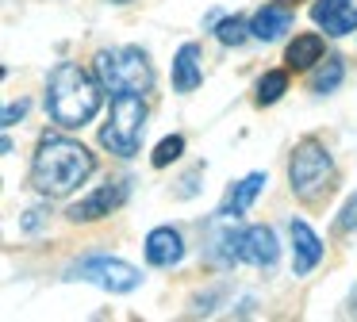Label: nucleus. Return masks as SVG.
<instances>
[{
  "mask_svg": "<svg viewBox=\"0 0 357 322\" xmlns=\"http://www.w3.org/2000/svg\"><path fill=\"white\" fill-rule=\"evenodd\" d=\"M93 169H96V158L77 138L43 135L39 150L31 158V188L47 199H62L70 192H77L93 176Z\"/></svg>",
  "mask_w": 357,
  "mask_h": 322,
  "instance_id": "obj_1",
  "label": "nucleus"
},
{
  "mask_svg": "<svg viewBox=\"0 0 357 322\" xmlns=\"http://www.w3.org/2000/svg\"><path fill=\"white\" fill-rule=\"evenodd\" d=\"M104 104V84L96 81L93 73H85L73 61H62V66L50 73L47 81V115L66 130H77L85 123H93V115L100 112Z\"/></svg>",
  "mask_w": 357,
  "mask_h": 322,
  "instance_id": "obj_2",
  "label": "nucleus"
},
{
  "mask_svg": "<svg viewBox=\"0 0 357 322\" xmlns=\"http://www.w3.org/2000/svg\"><path fill=\"white\" fill-rule=\"evenodd\" d=\"M93 69H96V81L104 84L108 96H119V92H139V96H146L154 89V66H150L142 46L100 50L93 58Z\"/></svg>",
  "mask_w": 357,
  "mask_h": 322,
  "instance_id": "obj_3",
  "label": "nucleus"
},
{
  "mask_svg": "<svg viewBox=\"0 0 357 322\" xmlns=\"http://www.w3.org/2000/svg\"><path fill=\"white\" fill-rule=\"evenodd\" d=\"M288 184L303 204H319L334 192V158L319 138L296 142L292 158H288Z\"/></svg>",
  "mask_w": 357,
  "mask_h": 322,
  "instance_id": "obj_4",
  "label": "nucleus"
},
{
  "mask_svg": "<svg viewBox=\"0 0 357 322\" xmlns=\"http://www.w3.org/2000/svg\"><path fill=\"white\" fill-rule=\"evenodd\" d=\"M142 135H146V96H139V92L112 96L108 123L100 127V146L112 150L116 158H135Z\"/></svg>",
  "mask_w": 357,
  "mask_h": 322,
  "instance_id": "obj_5",
  "label": "nucleus"
},
{
  "mask_svg": "<svg viewBox=\"0 0 357 322\" xmlns=\"http://www.w3.org/2000/svg\"><path fill=\"white\" fill-rule=\"evenodd\" d=\"M66 280H85V284H96V288L112 291V296H127L142 284V273L135 265L119 257H108V253H93V257H81L66 268Z\"/></svg>",
  "mask_w": 357,
  "mask_h": 322,
  "instance_id": "obj_6",
  "label": "nucleus"
},
{
  "mask_svg": "<svg viewBox=\"0 0 357 322\" xmlns=\"http://www.w3.org/2000/svg\"><path fill=\"white\" fill-rule=\"evenodd\" d=\"M242 238H246V227H238L234 215L215 211L204 230V261L211 268H231L234 261H242Z\"/></svg>",
  "mask_w": 357,
  "mask_h": 322,
  "instance_id": "obj_7",
  "label": "nucleus"
},
{
  "mask_svg": "<svg viewBox=\"0 0 357 322\" xmlns=\"http://www.w3.org/2000/svg\"><path fill=\"white\" fill-rule=\"evenodd\" d=\"M123 199H127V181H108V184H100V188H93L89 196H81L66 215H70L73 222H96V219H104V215H112L116 207H123Z\"/></svg>",
  "mask_w": 357,
  "mask_h": 322,
  "instance_id": "obj_8",
  "label": "nucleus"
},
{
  "mask_svg": "<svg viewBox=\"0 0 357 322\" xmlns=\"http://www.w3.org/2000/svg\"><path fill=\"white\" fill-rule=\"evenodd\" d=\"M311 20L326 31V35L342 38L349 31H357V0H315Z\"/></svg>",
  "mask_w": 357,
  "mask_h": 322,
  "instance_id": "obj_9",
  "label": "nucleus"
},
{
  "mask_svg": "<svg viewBox=\"0 0 357 322\" xmlns=\"http://www.w3.org/2000/svg\"><path fill=\"white\" fill-rule=\"evenodd\" d=\"M280 257V242L277 234H273V227H265V222H254V227H246V238H242V261L254 268H273Z\"/></svg>",
  "mask_w": 357,
  "mask_h": 322,
  "instance_id": "obj_10",
  "label": "nucleus"
},
{
  "mask_svg": "<svg viewBox=\"0 0 357 322\" xmlns=\"http://www.w3.org/2000/svg\"><path fill=\"white\" fill-rule=\"evenodd\" d=\"M181 257H185V238H181V230L154 227L146 234V261L154 268H173V265H181Z\"/></svg>",
  "mask_w": 357,
  "mask_h": 322,
  "instance_id": "obj_11",
  "label": "nucleus"
},
{
  "mask_svg": "<svg viewBox=\"0 0 357 322\" xmlns=\"http://www.w3.org/2000/svg\"><path fill=\"white\" fill-rule=\"evenodd\" d=\"M292 273L296 276H307L311 268L323 261V242H319V234L307 227L303 219H292Z\"/></svg>",
  "mask_w": 357,
  "mask_h": 322,
  "instance_id": "obj_12",
  "label": "nucleus"
},
{
  "mask_svg": "<svg viewBox=\"0 0 357 322\" xmlns=\"http://www.w3.org/2000/svg\"><path fill=\"white\" fill-rule=\"evenodd\" d=\"M269 184V176L265 173H250L242 176L238 184H231L223 196V204H219V215H234V219H242V215L250 211V204H254L257 196H261V188Z\"/></svg>",
  "mask_w": 357,
  "mask_h": 322,
  "instance_id": "obj_13",
  "label": "nucleus"
},
{
  "mask_svg": "<svg viewBox=\"0 0 357 322\" xmlns=\"http://www.w3.org/2000/svg\"><path fill=\"white\" fill-rule=\"evenodd\" d=\"M250 31H254V38H261V43H277L284 31H292V12H288V4H265L254 12V20H250Z\"/></svg>",
  "mask_w": 357,
  "mask_h": 322,
  "instance_id": "obj_14",
  "label": "nucleus"
},
{
  "mask_svg": "<svg viewBox=\"0 0 357 322\" xmlns=\"http://www.w3.org/2000/svg\"><path fill=\"white\" fill-rule=\"evenodd\" d=\"M204 81V66H200V46L185 43L173 58V92H196Z\"/></svg>",
  "mask_w": 357,
  "mask_h": 322,
  "instance_id": "obj_15",
  "label": "nucleus"
},
{
  "mask_svg": "<svg viewBox=\"0 0 357 322\" xmlns=\"http://www.w3.org/2000/svg\"><path fill=\"white\" fill-rule=\"evenodd\" d=\"M323 35H296L292 43H288V54H284V61H288V69H311V66H319L323 61Z\"/></svg>",
  "mask_w": 357,
  "mask_h": 322,
  "instance_id": "obj_16",
  "label": "nucleus"
},
{
  "mask_svg": "<svg viewBox=\"0 0 357 322\" xmlns=\"http://www.w3.org/2000/svg\"><path fill=\"white\" fill-rule=\"evenodd\" d=\"M342 77H346V61H342L338 54H331V58H323V61L315 66V73H311V92H315V96L338 92Z\"/></svg>",
  "mask_w": 357,
  "mask_h": 322,
  "instance_id": "obj_17",
  "label": "nucleus"
},
{
  "mask_svg": "<svg viewBox=\"0 0 357 322\" xmlns=\"http://www.w3.org/2000/svg\"><path fill=\"white\" fill-rule=\"evenodd\" d=\"M284 92H288V73H284V69H269V73L257 81V96L254 100L261 107H269V104H277Z\"/></svg>",
  "mask_w": 357,
  "mask_h": 322,
  "instance_id": "obj_18",
  "label": "nucleus"
},
{
  "mask_svg": "<svg viewBox=\"0 0 357 322\" xmlns=\"http://www.w3.org/2000/svg\"><path fill=\"white\" fill-rule=\"evenodd\" d=\"M250 35H254V31H250V23L242 20V15H223V20L215 23V38L223 46H242Z\"/></svg>",
  "mask_w": 357,
  "mask_h": 322,
  "instance_id": "obj_19",
  "label": "nucleus"
},
{
  "mask_svg": "<svg viewBox=\"0 0 357 322\" xmlns=\"http://www.w3.org/2000/svg\"><path fill=\"white\" fill-rule=\"evenodd\" d=\"M181 153H185V138H181V135H169V138H162V142L154 146L150 161H154V169H165V165H173Z\"/></svg>",
  "mask_w": 357,
  "mask_h": 322,
  "instance_id": "obj_20",
  "label": "nucleus"
},
{
  "mask_svg": "<svg viewBox=\"0 0 357 322\" xmlns=\"http://www.w3.org/2000/svg\"><path fill=\"white\" fill-rule=\"evenodd\" d=\"M338 230H342V234H354V230H357V196H349V204L342 207V215H338Z\"/></svg>",
  "mask_w": 357,
  "mask_h": 322,
  "instance_id": "obj_21",
  "label": "nucleus"
},
{
  "mask_svg": "<svg viewBox=\"0 0 357 322\" xmlns=\"http://www.w3.org/2000/svg\"><path fill=\"white\" fill-rule=\"evenodd\" d=\"M27 107H31V100H12V104L4 107V115H0V123H4V127H16V119H24Z\"/></svg>",
  "mask_w": 357,
  "mask_h": 322,
  "instance_id": "obj_22",
  "label": "nucleus"
},
{
  "mask_svg": "<svg viewBox=\"0 0 357 322\" xmlns=\"http://www.w3.org/2000/svg\"><path fill=\"white\" fill-rule=\"evenodd\" d=\"M39 222H43V211H27V219H24V230L31 234V230H39Z\"/></svg>",
  "mask_w": 357,
  "mask_h": 322,
  "instance_id": "obj_23",
  "label": "nucleus"
},
{
  "mask_svg": "<svg viewBox=\"0 0 357 322\" xmlns=\"http://www.w3.org/2000/svg\"><path fill=\"white\" fill-rule=\"evenodd\" d=\"M354 314H357V288H354Z\"/></svg>",
  "mask_w": 357,
  "mask_h": 322,
  "instance_id": "obj_24",
  "label": "nucleus"
},
{
  "mask_svg": "<svg viewBox=\"0 0 357 322\" xmlns=\"http://www.w3.org/2000/svg\"><path fill=\"white\" fill-rule=\"evenodd\" d=\"M280 4H296V0H280Z\"/></svg>",
  "mask_w": 357,
  "mask_h": 322,
  "instance_id": "obj_25",
  "label": "nucleus"
},
{
  "mask_svg": "<svg viewBox=\"0 0 357 322\" xmlns=\"http://www.w3.org/2000/svg\"><path fill=\"white\" fill-rule=\"evenodd\" d=\"M112 4H127V0H112Z\"/></svg>",
  "mask_w": 357,
  "mask_h": 322,
  "instance_id": "obj_26",
  "label": "nucleus"
}]
</instances>
